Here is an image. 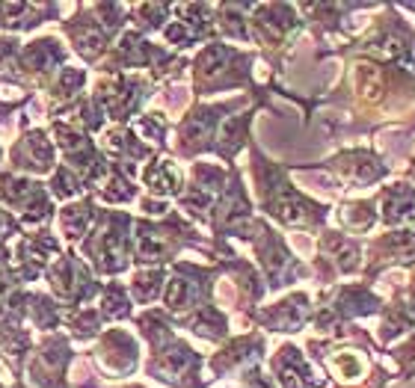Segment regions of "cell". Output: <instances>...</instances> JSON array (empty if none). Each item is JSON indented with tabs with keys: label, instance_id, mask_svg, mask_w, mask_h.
<instances>
[{
	"label": "cell",
	"instance_id": "2",
	"mask_svg": "<svg viewBox=\"0 0 415 388\" xmlns=\"http://www.w3.org/2000/svg\"><path fill=\"white\" fill-rule=\"evenodd\" d=\"M146 181H149V187H154L157 193H173L178 187V172L169 163H157L146 175Z\"/></svg>",
	"mask_w": 415,
	"mask_h": 388
},
{
	"label": "cell",
	"instance_id": "3",
	"mask_svg": "<svg viewBox=\"0 0 415 388\" xmlns=\"http://www.w3.org/2000/svg\"><path fill=\"white\" fill-rule=\"evenodd\" d=\"M400 65H404L409 75L415 77V42H412V45H404V51H400Z\"/></svg>",
	"mask_w": 415,
	"mask_h": 388
},
{
	"label": "cell",
	"instance_id": "1",
	"mask_svg": "<svg viewBox=\"0 0 415 388\" xmlns=\"http://www.w3.org/2000/svg\"><path fill=\"white\" fill-rule=\"evenodd\" d=\"M412 205H415V196H412V190H395V193H389V199H385V217H389L392 223L395 220H404L407 213H412Z\"/></svg>",
	"mask_w": 415,
	"mask_h": 388
}]
</instances>
